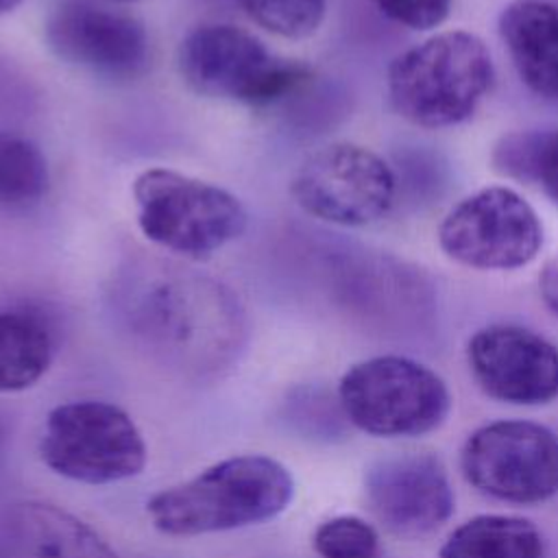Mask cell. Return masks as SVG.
<instances>
[{
    "instance_id": "cell-16",
    "label": "cell",
    "mask_w": 558,
    "mask_h": 558,
    "mask_svg": "<svg viewBox=\"0 0 558 558\" xmlns=\"http://www.w3.org/2000/svg\"><path fill=\"white\" fill-rule=\"evenodd\" d=\"M50 325L33 310L0 307V392L35 386L54 360Z\"/></svg>"
},
{
    "instance_id": "cell-2",
    "label": "cell",
    "mask_w": 558,
    "mask_h": 558,
    "mask_svg": "<svg viewBox=\"0 0 558 558\" xmlns=\"http://www.w3.org/2000/svg\"><path fill=\"white\" fill-rule=\"evenodd\" d=\"M294 497L290 471L270 456L225 458L146 501L153 527L190 538L240 530L281 514Z\"/></svg>"
},
{
    "instance_id": "cell-24",
    "label": "cell",
    "mask_w": 558,
    "mask_h": 558,
    "mask_svg": "<svg viewBox=\"0 0 558 558\" xmlns=\"http://www.w3.org/2000/svg\"><path fill=\"white\" fill-rule=\"evenodd\" d=\"M20 2H22V0H0V17L7 15V13H11Z\"/></svg>"
},
{
    "instance_id": "cell-22",
    "label": "cell",
    "mask_w": 558,
    "mask_h": 558,
    "mask_svg": "<svg viewBox=\"0 0 558 558\" xmlns=\"http://www.w3.org/2000/svg\"><path fill=\"white\" fill-rule=\"evenodd\" d=\"M375 7L392 22L412 31H429L449 15L451 0H373Z\"/></svg>"
},
{
    "instance_id": "cell-15",
    "label": "cell",
    "mask_w": 558,
    "mask_h": 558,
    "mask_svg": "<svg viewBox=\"0 0 558 558\" xmlns=\"http://www.w3.org/2000/svg\"><path fill=\"white\" fill-rule=\"evenodd\" d=\"M499 35L519 78L534 94L558 98V7L512 0L499 15Z\"/></svg>"
},
{
    "instance_id": "cell-6",
    "label": "cell",
    "mask_w": 558,
    "mask_h": 558,
    "mask_svg": "<svg viewBox=\"0 0 558 558\" xmlns=\"http://www.w3.org/2000/svg\"><path fill=\"white\" fill-rule=\"evenodd\" d=\"M344 418L371 436L412 438L438 429L451 410L445 379L403 355H377L353 364L338 384Z\"/></svg>"
},
{
    "instance_id": "cell-14",
    "label": "cell",
    "mask_w": 558,
    "mask_h": 558,
    "mask_svg": "<svg viewBox=\"0 0 558 558\" xmlns=\"http://www.w3.org/2000/svg\"><path fill=\"white\" fill-rule=\"evenodd\" d=\"M4 532L11 558H118L94 527L46 501L15 504Z\"/></svg>"
},
{
    "instance_id": "cell-9",
    "label": "cell",
    "mask_w": 558,
    "mask_h": 558,
    "mask_svg": "<svg viewBox=\"0 0 558 558\" xmlns=\"http://www.w3.org/2000/svg\"><path fill=\"white\" fill-rule=\"evenodd\" d=\"M440 251L477 270H514L536 259L543 225L512 187L488 185L453 205L438 227Z\"/></svg>"
},
{
    "instance_id": "cell-23",
    "label": "cell",
    "mask_w": 558,
    "mask_h": 558,
    "mask_svg": "<svg viewBox=\"0 0 558 558\" xmlns=\"http://www.w3.org/2000/svg\"><path fill=\"white\" fill-rule=\"evenodd\" d=\"M538 288L547 307L558 316V253L545 262L538 277Z\"/></svg>"
},
{
    "instance_id": "cell-27",
    "label": "cell",
    "mask_w": 558,
    "mask_h": 558,
    "mask_svg": "<svg viewBox=\"0 0 558 558\" xmlns=\"http://www.w3.org/2000/svg\"><path fill=\"white\" fill-rule=\"evenodd\" d=\"M0 558H4V554H2V551H0Z\"/></svg>"
},
{
    "instance_id": "cell-4",
    "label": "cell",
    "mask_w": 558,
    "mask_h": 558,
    "mask_svg": "<svg viewBox=\"0 0 558 558\" xmlns=\"http://www.w3.org/2000/svg\"><path fill=\"white\" fill-rule=\"evenodd\" d=\"M133 201L142 235L187 259L211 257L248 222L235 194L172 168L142 170L133 179Z\"/></svg>"
},
{
    "instance_id": "cell-11",
    "label": "cell",
    "mask_w": 558,
    "mask_h": 558,
    "mask_svg": "<svg viewBox=\"0 0 558 558\" xmlns=\"http://www.w3.org/2000/svg\"><path fill=\"white\" fill-rule=\"evenodd\" d=\"M44 39L57 59L111 81H133L150 63L144 24L87 0L59 2L46 17Z\"/></svg>"
},
{
    "instance_id": "cell-18",
    "label": "cell",
    "mask_w": 558,
    "mask_h": 558,
    "mask_svg": "<svg viewBox=\"0 0 558 558\" xmlns=\"http://www.w3.org/2000/svg\"><path fill=\"white\" fill-rule=\"evenodd\" d=\"M48 187L44 153L26 137L0 131V211L28 209L44 201Z\"/></svg>"
},
{
    "instance_id": "cell-12",
    "label": "cell",
    "mask_w": 558,
    "mask_h": 558,
    "mask_svg": "<svg viewBox=\"0 0 558 558\" xmlns=\"http://www.w3.org/2000/svg\"><path fill=\"white\" fill-rule=\"evenodd\" d=\"M373 517L395 536L421 538L453 514V488L442 460L429 451L377 460L364 477Z\"/></svg>"
},
{
    "instance_id": "cell-26",
    "label": "cell",
    "mask_w": 558,
    "mask_h": 558,
    "mask_svg": "<svg viewBox=\"0 0 558 558\" xmlns=\"http://www.w3.org/2000/svg\"><path fill=\"white\" fill-rule=\"evenodd\" d=\"M2 442H4V425L0 421V447H2Z\"/></svg>"
},
{
    "instance_id": "cell-21",
    "label": "cell",
    "mask_w": 558,
    "mask_h": 558,
    "mask_svg": "<svg viewBox=\"0 0 558 558\" xmlns=\"http://www.w3.org/2000/svg\"><path fill=\"white\" fill-rule=\"evenodd\" d=\"M312 547L320 558H377L379 534L368 521L340 514L314 530Z\"/></svg>"
},
{
    "instance_id": "cell-1",
    "label": "cell",
    "mask_w": 558,
    "mask_h": 558,
    "mask_svg": "<svg viewBox=\"0 0 558 558\" xmlns=\"http://www.w3.org/2000/svg\"><path fill=\"white\" fill-rule=\"evenodd\" d=\"M124 323L135 344L159 366L192 379L229 368L246 338L233 294L209 279L166 272L140 281Z\"/></svg>"
},
{
    "instance_id": "cell-10",
    "label": "cell",
    "mask_w": 558,
    "mask_h": 558,
    "mask_svg": "<svg viewBox=\"0 0 558 558\" xmlns=\"http://www.w3.org/2000/svg\"><path fill=\"white\" fill-rule=\"evenodd\" d=\"M460 469L480 493L510 504L558 495V434L534 421H495L462 445Z\"/></svg>"
},
{
    "instance_id": "cell-13",
    "label": "cell",
    "mask_w": 558,
    "mask_h": 558,
    "mask_svg": "<svg viewBox=\"0 0 558 558\" xmlns=\"http://www.w3.org/2000/svg\"><path fill=\"white\" fill-rule=\"evenodd\" d=\"M477 386L497 401L543 405L558 397V347L521 325H488L466 344Z\"/></svg>"
},
{
    "instance_id": "cell-5",
    "label": "cell",
    "mask_w": 558,
    "mask_h": 558,
    "mask_svg": "<svg viewBox=\"0 0 558 558\" xmlns=\"http://www.w3.org/2000/svg\"><path fill=\"white\" fill-rule=\"evenodd\" d=\"M177 68L198 96L268 107L299 87L312 70L272 52L246 28L233 24H201L179 44Z\"/></svg>"
},
{
    "instance_id": "cell-19",
    "label": "cell",
    "mask_w": 558,
    "mask_h": 558,
    "mask_svg": "<svg viewBox=\"0 0 558 558\" xmlns=\"http://www.w3.org/2000/svg\"><path fill=\"white\" fill-rule=\"evenodd\" d=\"M493 163L506 177L538 183L558 205V129L501 137L493 150Z\"/></svg>"
},
{
    "instance_id": "cell-8",
    "label": "cell",
    "mask_w": 558,
    "mask_h": 558,
    "mask_svg": "<svg viewBox=\"0 0 558 558\" xmlns=\"http://www.w3.org/2000/svg\"><path fill=\"white\" fill-rule=\"evenodd\" d=\"M395 174L371 148L333 142L307 155L290 181L294 203L323 222L366 227L395 203Z\"/></svg>"
},
{
    "instance_id": "cell-3",
    "label": "cell",
    "mask_w": 558,
    "mask_h": 558,
    "mask_svg": "<svg viewBox=\"0 0 558 558\" xmlns=\"http://www.w3.org/2000/svg\"><path fill=\"white\" fill-rule=\"evenodd\" d=\"M490 50L471 31H442L397 54L388 68L392 109L423 129L464 122L493 85Z\"/></svg>"
},
{
    "instance_id": "cell-17",
    "label": "cell",
    "mask_w": 558,
    "mask_h": 558,
    "mask_svg": "<svg viewBox=\"0 0 558 558\" xmlns=\"http://www.w3.org/2000/svg\"><path fill=\"white\" fill-rule=\"evenodd\" d=\"M538 527L510 514H480L458 525L438 549V558H543Z\"/></svg>"
},
{
    "instance_id": "cell-7",
    "label": "cell",
    "mask_w": 558,
    "mask_h": 558,
    "mask_svg": "<svg viewBox=\"0 0 558 558\" xmlns=\"http://www.w3.org/2000/svg\"><path fill=\"white\" fill-rule=\"evenodd\" d=\"M146 456L135 421L120 405L100 399L52 408L39 438V458L52 473L89 486L140 475Z\"/></svg>"
},
{
    "instance_id": "cell-20",
    "label": "cell",
    "mask_w": 558,
    "mask_h": 558,
    "mask_svg": "<svg viewBox=\"0 0 558 558\" xmlns=\"http://www.w3.org/2000/svg\"><path fill=\"white\" fill-rule=\"evenodd\" d=\"M251 22L283 39L314 35L327 11V0H238Z\"/></svg>"
},
{
    "instance_id": "cell-25",
    "label": "cell",
    "mask_w": 558,
    "mask_h": 558,
    "mask_svg": "<svg viewBox=\"0 0 558 558\" xmlns=\"http://www.w3.org/2000/svg\"><path fill=\"white\" fill-rule=\"evenodd\" d=\"M109 2H116V4H133V2H140V0H109Z\"/></svg>"
}]
</instances>
